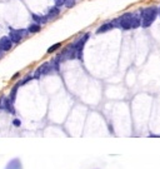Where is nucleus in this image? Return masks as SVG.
Segmentation results:
<instances>
[{
  "label": "nucleus",
  "mask_w": 160,
  "mask_h": 169,
  "mask_svg": "<svg viewBox=\"0 0 160 169\" xmlns=\"http://www.w3.org/2000/svg\"><path fill=\"white\" fill-rule=\"evenodd\" d=\"M60 61L56 59V58H54L53 60H50V61H45V63H43V64H40L37 69L34 70V78L35 79H40L41 77H45V75H50V74H53V73H56V72H59V66H60Z\"/></svg>",
  "instance_id": "f257e3e1"
},
{
  "label": "nucleus",
  "mask_w": 160,
  "mask_h": 169,
  "mask_svg": "<svg viewBox=\"0 0 160 169\" xmlns=\"http://www.w3.org/2000/svg\"><path fill=\"white\" fill-rule=\"evenodd\" d=\"M159 10L155 8V7H149L146 9H143L140 11V15H141V26L143 28H149L156 19V15H158Z\"/></svg>",
  "instance_id": "f03ea898"
},
{
  "label": "nucleus",
  "mask_w": 160,
  "mask_h": 169,
  "mask_svg": "<svg viewBox=\"0 0 160 169\" xmlns=\"http://www.w3.org/2000/svg\"><path fill=\"white\" fill-rule=\"evenodd\" d=\"M133 18H134V14L126 13L123 16H120L119 19H115L113 21L115 24V28H119V29H123V30H130V29H133V25H132Z\"/></svg>",
  "instance_id": "7ed1b4c3"
},
{
  "label": "nucleus",
  "mask_w": 160,
  "mask_h": 169,
  "mask_svg": "<svg viewBox=\"0 0 160 169\" xmlns=\"http://www.w3.org/2000/svg\"><path fill=\"white\" fill-rule=\"evenodd\" d=\"M28 29H14V28H9V38L11 39V42L14 44H19L21 43L26 37H28Z\"/></svg>",
  "instance_id": "20e7f679"
},
{
  "label": "nucleus",
  "mask_w": 160,
  "mask_h": 169,
  "mask_svg": "<svg viewBox=\"0 0 160 169\" xmlns=\"http://www.w3.org/2000/svg\"><path fill=\"white\" fill-rule=\"evenodd\" d=\"M89 37H90V34H89V33H86V34H84L83 37H80L79 39H76V40L73 43V45H74V48H75V50H76V56H78V59H79V60H83V51H84V47H85V44H86V42H88Z\"/></svg>",
  "instance_id": "39448f33"
},
{
  "label": "nucleus",
  "mask_w": 160,
  "mask_h": 169,
  "mask_svg": "<svg viewBox=\"0 0 160 169\" xmlns=\"http://www.w3.org/2000/svg\"><path fill=\"white\" fill-rule=\"evenodd\" d=\"M0 47H2V49L6 53V51H9V50L13 49L14 43L11 42V39H10L8 35H5V37H2V38H0Z\"/></svg>",
  "instance_id": "423d86ee"
},
{
  "label": "nucleus",
  "mask_w": 160,
  "mask_h": 169,
  "mask_svg": "<svg viewBox=\"0 0 160 169\" xmlns=\"http://www.w3.org/2000/svg\"><path fill=\"white\" fill-rule=\"evenodd\" d=\"M5 169H23V163L19 158H14L6 163Z\"/></svg>",
  "instance_id": "0eeeda50"
},
{
  "label": "nucleus",
  "mask_w": 160,
  "mask_h": 169,
  "mask_svg": "<svg viewBox=\"0 0 160 169\" xmlns=\"http://www.w3.org/2000/svg\"><path fill=\"white\" fill-rule=\"evenodd\" d=\"M115 28V24H114V21H109V23H105V24H103V25H100L98 29H97V34H104V33H108V31H110L111 29H114Z\"/></svg>",
  "instance_id": "6e6552de"
},
{
  "label": "nucleus",
  "mask_w": 160,
  "mask_h": 169,
  "mask_svg": "<svg viewBox=\"0 0 160 169\" xmlns=\"http://www.w3.org/2000/svg\"><path fill=\"white\" fill-rule=\"evenodd\" d=\"M60 14V8L59 7H53V8H50L49 10H48V13H46V19H48V21L49 20H53V19H55L58 15Z\"/></svg>",
  "instance_id": "1a4fd4ad"
},
{
  "label": "nucleus",
  "mask_w": 160,
  "mask_h": 169,
  "mask_svg": "<svg viewBox=\"0 0 160 169\" xmlns=\"http://www.w3.org/2000/svg\"><path fill=\"white\" fill-rule=\"evenodd\" d=\"M4 112H6L8 114H11V115H14V114L16 113L15 107H14V103L9 99V96H5V110H4Z\"/></svg>",
  "instance_id": "9d476101"
},
{
  "label": "nucleus",
  "mask_w": 160,
  "mask_h": 169,
  "mask_svg": "<svg viewBox=\"0 0 160 169\" xmlns=\"http://www.w3.org/2000/svg\"><path fill=\"white\" fill-rule=\"evenodd\" d=\"M31 19H33V21L34 23H37V24H39V25H44V24H46L48 23V19H46V16L45 15H38V14H31Z\"/></svg>",
  "instance_id": "9b49d317"
},
{
  "label": "nucleus",
  "mask_w": 160,
  "mask_h": 169,
  "mask_svg": "<svg viewBox=\"0 0 160 169\" xmlns=\"http://www.w3.org/2000/svg\"><path fill=\"white\" fill-rule=\"evenodd\" d=\"M19 88H20V87L15 83V84L13 85V88L10 89V93H9V95H8V96H9V99L13 101V103H15V100H16V95H18V90H19Z\"/></svg>",
  "instance_id": "f8f14e48"
},
{
  "label": "nucleus",
  "mask_w": 160,
  "mask_h": 169,
  "mask_svg": "<svg viewBox=\"0 0 160 169\" xmlns=\"http://www.w3.org/2000/svg\"><path fill=\"white\" fill-rule=\"evenodd\" d=\"M35 78H34V74H26L25 77H23L16 84L19 85V87H24L25 84H28L29 82H31V80H34Z\"/></svg>",
  "instance_id": "ddd939ff"
},
{
  "label": "nucleus",
  "mask_w": 160,
  "mask_h": 169,
  "mask_svg": "<svg viewBox=\"0 0 160 169\" xmlns=\"http://www.w3.org/2000/svg\"><path fill=\"white\" fill-rule=\"evenodd\" d=\"M40 30H41V25H39V24H37V23H31V24L28 26L29 34H37V33H39Z\"/></svg>",
  "instance_id": "4468645a"
},
{
  "label": "nucleus",
  "mask_w": 160,
  "mask_h": 169,
  "mask_svg": "<svg viewBox=\"0 0 160 169\" xmlns=\"http://www.w3.org/2000/svg\"><path fill=\"white\" fill-rule=\"evenodd\" d=\"M60 48H61V43H56V44H54V45L49 47V48H48V50H46V53H48V54L55 53V51H56V50H59Z\"/></svg>",
  "instance_id": "2eb2a0df"
},
{
  "label": "nucleus",
  "mask_w": 160,
  "mask_h": 169,
  "mask_svg": "<svg viewBox=\"0 0 160 169\" xmlns=\"http://www.w3.org/2000/svg\"><path fill=\"white\" fill-rule=\"evenodd\" d=\"M5 110V95H0V112Z\"/></svg>",
  "instance_id": "dca6fc26"
},
{
  "label": "nucleus",
  "mask_w": 160,
  "mask_h": 169,
  "mask_svg": "<svg viewBox=\"0 0 160 169\" xmlns=\"http://www.w3.org/2000/svg\"><path fill=\"white\" fill-rule=\"evenodd\" d=\"M65 5L67 8H73L74 5H75V0H65Z\"/></svg>",
  "instance_id": "f3484780"
},
{
  "label": "nucleus",
  "mask_w": 160,
  "mask_h": 169,
  "mask_svg": "<svg viewBox=\"0 0 160 169\" xmlns=\"http://www.w3.org/2000/svg\"><path fill=\"white\" fill-rule=\"evenodd\" d=\"M13 125L14 127H16V128H19V127H21V120L20 119H18V118H15V119H13Z\"/></svg>",
  "instance_id": "a211bd4d"
},
{
  "label": "nucleus",
  "mask_w": 160,
  "mask_h": 169,
  "mask_svg": "<svg viewBox=\"0 0 160 169\" xmlns=\"http://www.w3.org/2000/svg\"><path fill=\"white\" fill-rule=\"evenodd\" d=\"M64 4H65V0H55V5L56 7H61V5H64Z\"/></svg>",
  "instance_id": "6ab92c4d"
},
{
  "label": "nucleus",
  "mask_w": 160,
  "mask_h": 169,
  "mask_svg": "<svg viewBox=\"0 0 160 169\" xmlns=\"http://www.w3.org/2000/svg\"><path fill=\"white\" fill-rule=\"evenodd\" d=\"M4 55H5V51L2 49V47H0V59H3V58H4Z\"/></svg>",
  "instance_id": "aec40b11"
},
{
  "label": "nucleus",
  "mask_w": 160,
  "mask_h": 169,
  "mask_svg": "<svg viewBox=\"0 0 160 169\" xmlns=\"http://www.w3.org/2000/svg\"><path fill=\"white\" fill-rule=\"evenodd\" d=\"M20 77V73H16V74H14L13 77H11V80H15V79H18Z\"/></svg>",
  "instance_id": "412c9836"
},
{
  "label": "nucleus",
  "mask_w": 160,
  "mask_h": 169,
  "mask_svg": "<svg viewBox=\"0 0 160 169\" xmlns=\"http://www.w3.org/2000/svg\"><path fill=\"white\" fill-rule=\"evenodd\" d=\"M159 14H160V8H159Z\"/></svg>",
  "instance_id": "4be33fe9"
}]
</instances>
